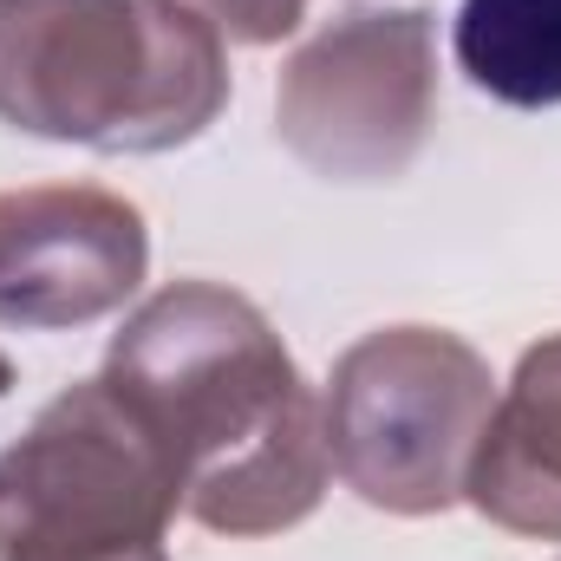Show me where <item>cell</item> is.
<instances>
[{
  "label": "cell",
  "instance_id": "cell-1",
  "mask_svg": "<svg viewBox=\"0 0 561 561\" xmlns=\"http://www.w3.org/2000/svg\"><path fill=\"white\" fill-rule=\"evenodd\" d=\"M105 379L163 437L203 529L275 536L320 510L333 477L327 419L249 294L222 280L150 294L112 340Z\"/></svg>",
  "mask_w": 561,
  "mask_h": 561
},
{
  "label": "cell",
  "instance_id": "cell-2",
  "mask_svg": "<svg viewBox=\"0 0 561 561\" xmlns=\"http://www.w3.org/2000/svg\"><path fill=\"white\" fill-rule=\"evenodd\" d=\"M229 105V46L163 0H0V125L150 157Z\"/></svg>",
  "mask_w": 561,
  "mask_h": 561
},
{
  "label": "cell",
  "instance_id": "cell-3",
  "mask_svg": "<svg viewBox=\"0 0 561 561\" xmlns=\"http://www.w3.org/2000/svg\"><path fill=\"white\" fill-rule=\"evenodd\" d=\"M176 503L163 437L99 373L0 457V561H163Z\"/></svg>",
  "mask_w": 561,
  "mask_h": 561
},
{
  "label": "cell",
  "instance_id": "cell-4",
  "mask_svg": "<svg viewBox=\"0 0 561 561\" xmlns=\"http://www.w3.org/2000/svg\"><path fill=\"white\" fill-rule=\"evenodd\" d=\"M496 405L483 353L444 327H379L333 359L320 419L346 490L392 516H437L463 496Z\"/></svg>",
  "mask_w": 561,
  "mask_h": 561
},
{
  "label": "cell",
  "instance_id": "cell-5",
  "mask_svg": "<svg viewBox=\"0 0 561 561\" xmlns=\"http://www.w3.org/2000/svg\"><path fill=\"white\" fill-rule=\"evenodd\" d=\"M437 125V26L424 7H353L275 85L280 144L327 183H392Z\"/></svg>",
  "mask_w": 561,
  "mask_h": 561
},
{
  "label": "cell",
  "instance_id": "cell-6",
  "mask_svg": "<svg viewBox=\"0 0 561 561\" xmlns=\"http://www.w3.org/2000/svg\"><path fill=\"white\" fill-rule=\"evenodd\" d=\"M150 268L138 203L92 183L0 196V327H85L138 294Z\"/></svg>",
  "mask_w": 561,
  "mask_h": 561
},
{
  "label": "cell",
  "instance_id": "cell-7",
  "mask_svg": "<svg viewBox=\"0 0 561 561\" xmlns=\"http://www.w3.org/2000/svg\"><path fill=\"white\" fill-rule=\"evenodd\" d=\"M463 496L510 536L561 542V333L523 353L470 457Z\"/></svg>",
  "mask_w": 561,
  "mask_h": 561
},
{
  "label": "cell",
  "instance_id": "cell-8",
  "mask_svg": "<svg viewBox=\"0 0 561 561\" xmlns=\"http://www.w3.org/2000/svg\"><path fill=\"white\" fill-rule=\"evenodd\" d=\"M450 46L477 92L523 112L561 105V0H463Z\"/></svg>",
  "mask_w": 561,
  "mask_h": 561
},
{
  "label": "cell",
  "instance_id": "cell-9",
  "mask_svg": "<svg viewBox=\"0 0 561 561\" xmlns=\"http://www.w3.org/2000/svg\"><path fill=\"white\" fill-rule=\"evenodd\" d=\"M163 7L203 20L222 46H275L307 13V0H163Z\"/></svg>",
  "mask_w": 561,
  "mask_h": 561
},
{
  "label": "cell",
  "instance_id": "cell-10",
  "mask_svg": "<svg viewBox=\"0 0 561 561\" xmlns=\"http://www.w3.org/2000/svg\"><path fill=\"white\" fill-rule=\"evenodd\" d=\"M7 386H13V359L0 353V392H7Z\"/></svg>",
  "mask_w": 561,
  "mask_h": 561
}]
</instances>
